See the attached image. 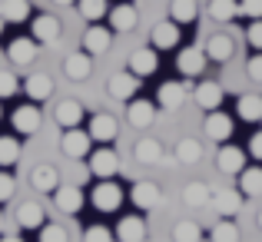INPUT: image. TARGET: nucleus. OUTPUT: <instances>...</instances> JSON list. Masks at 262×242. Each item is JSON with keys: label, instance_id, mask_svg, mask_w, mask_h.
Instances as JSON below:
<instances>
[{"label": "nucleus", "instance_id": "nucleus-11", "mask_svg": "<svg viewBox=\"0 0 262 242\" xmlns=\"http://www.w3.org/2000/svg\"><path fill=\"white\" fill-rule=\"evenodd\" d=\"M160 70V57H156V47H143V50H136L133 57H129V73H136V77H153V73Z\"/></svg>", "mask_w": 262, "mask_h": 242}, {"label": "nucleus", "instance_id": "nucleus-47", "mask_svg": "<svg viewBox=\"0 0 262 242\" xmlns=\"http://www.w3.org/2000/svg\"><path fill=\"white\" fill-rule=\"evenodd\" d=\"M246 73H249V80L262 83V50H256V53L249 57V63H246Z\"/></svg>", "mask_w": 262, "mask_h": 242}, {"label": "nucleus", "instance_id": "nucleus-16", "mask_svg": "<svg viewBox=\"0 0 262 242\" xmlns=\"http://www.w3.org/2000/svg\"><path fill=\"white\" fill-rule=\"evenodd\" d=\"M149 43H153L156 50H173L179 43V24L176 20H160V24L153 27V33H149Z\"/></svg>", "mask_w": 262, "mask_h": 242}, {"label": "nucleus", "instance_id": "nucleus-42", "mask_svg": "<svg viewBox=\"0 0 262 242\" xmlns=\"http://www.w3.org/2000/svg\"><path fill=\"white\" fill-rule=\"evenodd\" d=\"M83 242H113V232H110L106 226H86Z\"/></svg>", "mask_w": 262, "mask_h": 242}, {"label": "nucleus", "instance_id": "nucleus-2", "mask_svg": "<svg viewBox=\"0 0 262 242\" xmlns=\"http://www.w3.org/2000/svg\"><path fill=\"white\" fill-rule=\"evenodd\" d=\"M90 199H93V206L100 212H116V209H120V203H123V189L113 183V179H100Z\"/></svg>", "mask_w": 262, "mask_h": 242}, {"label": "nucleus", "instance_id": "nucleus-7", "mask_svg": "<svg viewBox=\"0 0 262 242\" xmlns=\"http://www.w3.org/2000/svg\"><path fill=\"white\" fill-rule=\"evenodd\" d=\"M136 90H140V77H136V73H126V70L113 73L110 83H106V93L113 96V100H133Z\"/></svg>", "mask_w": 262, "mask_h": 242}, {"label": "nucleus", "instance_id": "nucleus-39", "mask_svg": "<svg viewBox=\"0 0 262 242\" xmlns=\"http://www.w3.org/2000/svg\"><path fill=\"white\" fill-rule=\"evenodd\" d=\"M209 239H212V242H239V229H236V223H232V219H223V216H219V223L209 229Z\"/></svg>", "mask_w": 262, "mask_h": 242}, {"label": "nucleus", "instance_id": "nucleus-15", "mask_svg": "<svg viewBox=\"0 0 262 242\" xmlns=\"http://www.w3.org/2000/svg\"><path fill=\"white\" fill-rule=\"evenodd\" d=\"M37 50H40V43L33 37H17L13 43H7V57H10V63H17V67L33 63Z\"/></svg>", "mask_w": 262, "mask_h": 242}, {"label": "nucleus", "instance_id": "nucleus-35", "mask_svg": "<svg viewBox=\"0 0 262 242\" xmlns=\"http://www.w3.org/2000/svg\"><path fill=\"white\" fill-rule=\"evenodd\" d=\"M0 13H4L7 24H24V20L30 17V4H27V0H4V4H0Z\"/></svg>", "mask_w": 262, "mask_h": 242}, {"label": "nucleus", "instance_id": "nucleus-18", "mask_svg": "<svg viewBox=\"0 0 262 242\" xmlns=\"http://www.w3.org/2000/svg\"><path fill=\"white\" fill-rule=\"evenodd\" d=\"M192 96H196V106L199 109H219L223 106V86L219 83H212V80H206V83H199L196 90H192Z\"/></svg>", "mask_w": 262, "mask_h": 242}, {"label": "nucleus", "instance_id": "nucleus-23", "mask_svg": "<svg viewBox=\"0 0 262 242\" xmlns=\"http://www.w3.org/2000/svg\"><path fill=\"white\" fill-rule=\"evenodd\" d=\"M116 239L120 242H143L146 239V219L143 216H126L116 226Z\"/></svg>", "mask_w": 262, "mask_h": 242}, {"label": "nucleus", "instance_id": "nucleus-3", "mask_svg": "<svg viewBox=\"0 0 262 242\" xmlns=\"http://www.w3.org/2000/svg\"><path fill=\"white\" fill-rule=\"evenodd\" d=\"M206 50L203 47H186V50H179L176 57V70L183 73V77H199V73L206 70Z\"/></svg>", "mask_w": 262, "mask_h": 242}, {"label": "nucleus", "instance_id": "nucleus-4", "mask_svg": "<svg viewBox=\"0 0 262 242\" xmlns=\"http://www.w3.org/2000/svg\"><path fill=\"white\" fill-rule=\"evenodd\" d=\"M110 43H113V30H110V27H100V24H90L86 27V33H83V50L90 53V57L106 53Z\"/></svg>", "mask_w": 262, "mask_h": 242}, {"label": "nucleus", "instance_id": "nucleus-40", "mask_svg": "<svg viewBox=\"0 0 262 242\" xmlns=\"http://www.w3.org/2000/svg\"><path fill=\"white\" fill-rule=\"evenodd\" d=\"M77 7H80V17H86L90 24H96L100 17H106V13H110L106 0H77Z\"/></svg>", "mask_w": 262, "mask_h": 242}, {"label": "nucleus", "instance_id": "nucleus-44", "mask_svg": "<svg viewBox=\"0 0 262 242\" xmlns=\"http://www.w3.org/2000/svg\"><path fill=\"white\" fill-rule=\"evenodd\" d=\"M20 90V83H17V77H13L10 70H0V96H13Z\"/></svg>", "mask_w": 262, "mask_h": 242}, {"label": "nucleus", "instance_id": "nucleus-38", "mask_svg": "<svg viewBox=\"0 0 262 242\" xmlns=\"http://www.w3.org/2000/svg\"><path fill=\"white\" fill-rule=\"evenodd\" d=\"M209 199H212V189H209L206 183H189V186L183 189V203H186V206H206Z\"/></svg>", "mask_w": 262, "mask_h": 242}, {"label": "nucleus", "instance_id": "nucleus-48", "mask_svg": "<svg viewBox=\"0 0 262 242\" xmlns=\"http://www.w3.org/2000/svg\"><path fill=\"white\" fill-rule=\"evenodd\" d=\"M249 153H252V156H256V160L262 163V129H259V133L249 140Z\"/></svg>", "mask_w": 262, "mask_h": 242}, {"label": "nucleus", "instance_id": "nucleus-30", "mask_svg": "<svg viewBox=\"0 0 262 242\" xmlns=\"http://www.w3.org/2000/svg\"><path fill=\"white\" fill-rule=\"evenodd\" d=\"M196 17H199V4L196 0H173V4H169V20H176L179 27L192 24Z\"/></svg>", "mask_w": 262, "mask_h": 242}, {"label": "nucleus", "instance_id": "nucleus-52", "mask_svg": "<svg viewBox=\"0 0 262 242\" xmlns=\"http://www.w3.org/2000/svg\"><path fill=\"white\" fill-rule=\"evenodd\" d=\"M4 24H7V20H4V13H0V33H4Z\"/></svg>", "mask_w": 262, "mask_h": 242}, {"label": "nucleus", "instance_id": "nucleus-50", "mask_svg": "<svg viewBox=\"0 0 262 242\" xmlns=\"http://www.w3.org/2000/svg\"><path fill=\"white\" fill-rule=\"evenodd\" d=\"M53 4H60V7H70V4H77V0H53Z\"/></svg>", "mask_w": 262, "mask_h": 242}, {"label": "nucleus", "instance_id": "nucleus-25", "mask_svg": "<svg viewBox=\"0 0 262 242\" xmlns=\"http://www.w3.org/2000/svg\"><path fill=\"white\" fill-rule=\"evenodd\" d=\"M24 93L30 96L33 103H43L47 96L53 93V80L47 77V73H30V77L24 80Z\"/></svg>", "mask_w": 262, "mask_h": 242}, {"label": "nucleus", "instance_id": "nucleus-34", "mask_svg": "<svg viewBox=\"0 0 262 242\" xmlns=\"http://www.w3.org/2000/svg\"><path fill=\"white\" fill-rule=\"evenodd\" d=\"M173 242H203V226L192 219H179L173 226Z\"/></svg>", "mask_w": 262, "mask_h": 242}, {"label": "nucleus", "instance_id": "nucleus-36", "mask_svg": "<svg viewBox=\"0 0 262 242\" xmlns=\"http://www.w3.org/2000/svg\"><path fill=\"white\" fill-rule=\"evenodd\" d=\"M133 156H136V163H143V166L160 163V156H163L160 140H140V143H136V149H133Z\"/></svg>", "mask_w": 262, "mask_h": 242}, {"label": "nucleus", "instance_id": "nucleus-12", "mask_svg": "<svg viewBox=\"0 0 262 242\" xmlns=\"http://www.w3.org/2000/svg\"><path fill=\"white\" fill-rule=\"evenodd\" d=\"M129 203H133L136 209L149 212L156 203H160V186H156V183H146V179L133 183V189H129Z\"/></svg>", "mask_w": 262, "mask_h": 242}, {"label": "nucleus", "instance_id": "nucleus-22", "mask_svg": "<svg viewBox=\"0 0 262 242\" xmlns=\"http://www.w3.org/2000/svg\"><path fill=\"white\" fill-rule=\"evenodd\" d=\"M153 103L149 100H140V96H133L129 100V106H126V123L129 126H136V129H143V126H149L153 123Z\"/></svg>", "mask_w": 262, "mask_h": 242}, {"label": "nucleus", "instance_id": "nucleus-26", "mask_svg": "<svg viewBox=\"0 0 262 242\" xmlns=\"http://www.w3.org/2000/svg\"><path fill=\"white\" fill-rule=\"evenodd\" d=\"M47 223V212L40 203H20L17 209V226L20 229H40V226Z\"/></svg>", "mask_w": 262, "mask_h": 242}, {"label": "nucleus", "instance_id": "nucleus-29", "mask_svg": "<svg viewBox=\"0 0 262 242\" xmlns=\"http://www.w3.org/2000/svg\"><path fill=\"white\" fill-rule=\"evenodd\" d=\"M239 192L243 196H262V166H246L239 172Z\"/></svg>", "mask_w": 262, "mask_h": 242}, {"label": "nucleus", "instance_id": "nucleus-19", "mask_svg": "<svg viewBox=\"0 0 262 242\" xmlns=\"http://www.w3.org/2000/svg\"><path fill=\"white\" fill-rule=\"evenodd\" d=\"M216 166H219V172H226V176H239V172L246 169V153L236 149V146H223L216 153Z\"/></svg>", "mask_w": 262, "mask_h": 242}, {"label": "nucleus", "instance_id": "nucleus-45", "mask_svg": "<svg viewBox=\"0 0 262 242\" xmlns=\"http://www.w3.org/2000/svg\"><path fill=\"white\" fill-rule=\"evenodd\" d=\"M239 13L252 20H262V0H239Z\"/></svg>", "mask_w": 262, "mask_h": 242}, {"label": "nucleus", "instance_id": "nucleus-43", "mask_svg": "<svg viewBox=\"0 0 262 242\" xmlns=\"http://www.w3.org/2000/svg\"><path fill=\"white\" fill-rule=\"evenodd\" d=\"M246 43H249L252 50H262V20H252V24L246 27Z\"/></svg>", "mask_w": 262, "mask_h": 242}, {"label": "nucleus", "instance_id": "nucleus-33", "mask_svg": "<svg viewBox=\"0 0 262 242\" xmlns=\"http://www.w3.org/2000/svg\"><path fill=\"white\" fill-rule=\"evenodd\" d=\"M209 17L219 24H229L239 17V0H209Z\"/></svg>", "mask_w": 262, "mask_h": 242}, {"label": "nucleus", "instance_id": "nucleus-37", "mask_svg": "<svg viewBox=\"0 0 262 242\" xmlns=\"http://www.w3.org/2000/svg\"><path fill=\"white\" fill-rule=\"evenodd\" d=\"M20 163V143L13 136H0V169H10Z\"/></svg>", "mask_w": 262, "mask_h": 242}, {"label": "nucleus", "instance_id": "nucleus-53", "mask_svg": "<svg viewBox=\"0 0 262 242\" xmlns=\"http://www.w3.org/2000/svg\"><path fill=\"white\" fill-rule=\"evenodd\" d=\"M256 223H259V229H262V209H259V216H256Z\"/></svg>", "mask_w": 262, "mask_h": 242}, {"label": "nucleus", "instance_id": "nucleus-13", "mask_svg": "<svg viewBox=\"0 0 262 242\" xmlns=\"http://www.w3.org/2000/svg\"><path fill=\"white\" fill-rule=\"evenodd\" d=\"M13 129H17L20 136H33L40 129V120H43V116H40V109L33 106V103H27V106H20V109H13Z\"/></svg>", "mask_w": 262, "mask_h": 242}, {"label": "nucleus", "instance_id": "nucleus-20", "mask_svg": "<svg viewBox=\"0 0 262 242\" xmlns=\"http://www.w3.org/2000/svg\"><path fill=\"white\" fill-rule=\"evenodd\" d=\"M90 70H93V60H90V53L86 50H80V53H70V57L63 60V73L70 77L73 83H83L90 77Z\"/></svg>", "mask_w": 262, "mask_h": 242}, {"label": "nucleus", "instance_id": "nucleus-27", "mask_svg": "<svg viewBox=\"0 0 262 242\" xmlns=\"http://www.w3.org/2000/svg\"><path fill=\"white\" fill-rule=\"evenodd\" d=\"M183 96H186V86L176 83V80L163 83V86L156 90V103H160L163 109H179V106H183Z\"/></svg>", "mask_w": 262, "mask_h": 242}, {"label": "nucleus", "instance_id": "nucleus-46", "mask_svg": "<svg viewBox=\"0 0 262 242\" xmlns=\"http://www.w3.org/2000/svg\"><path fill=\"white\" fill-rule=\"evenodd\" d=\"M13 192H17V179L10 172H0V203H7Z\"/></svg>", "mask_w": 262, "mask_h": 242}, {"label": "nucleus", "instance_id": "nucleus-49", "mask_svg": "<svg viewBox=\"0 0 262 242\" xmlns=\"http://www.w3.org/2000/svg\"><path fill=\"white\" fill-rule=\"evenodd\" d=\"M0 242H24L20 236H0Z\"/></svg>", "mask_w": 262, "mask_h": 242}, {"label": "nucleus", "instance_id": "nucleus-51", "mask_svg": "<svg viewBox=\"0 0 262 242\" xmlns=\"http://www.w3.org/2000/svg\"><path fill=\"white\" fill-rule=\"evenodd\" d=\"M0 236H4V212H0Z\"/></svg>", "mask_w": 262, "mask_h": 242}, {"label": "nucleus", "instance_id": "nucleus-8", "mask_svg": "<svg viewBox=\"0 0 262 242\" xmlns=\"http://www.w3.org/2000/svg\"><path fill=\"white\" fill-rule=\"evenodd\" d=\"M53 203H57V209L63 216H77L83 209V192H80V186H57L53 189Z\"/></svg>", "mask_w": 262, "mask_h": 242}, {"label": "nucleus", "instance_id": "nucleus-5", "mask_svg": "<svg viewBox=\"0 0 262 242\" xmlns=\"http://www.w3.org/2000/svg\"><path fill=\"white\" fill-rule=\"evenodd\" d=\"M206 57L212 60V63H226V60L236 57V40L229 37V33H212L209 40H206Z\"/></svg>", "mask_w": 262, "mask_h": 242}, {"label": "nucleus", "instance_id": "nucleus-31", "mask_svg": "<svg viewBox=\"0 0 262 242\" xmlns=\"http://www.w3.org/2000/svg\"><path fill=\"white\" fill-rule=\"evenodd\" d=\"M236 113L243 116L246 123H262V96H239L236 103Z\"/></svg>", "mask_w": 262, "mask_h": 242}, {"label": "nucleus", "instance_id": "nucleus-17", "mask_svg": "<svg viewBox=\"0 0 262 242\" xmlns=\"http://www.w3.org/2000/svg\"><path fill=\"white\" fill-rule=\"evenodd\" d=\"M60 17H50V13H40L33 17V40L37 43H57L60 40Z\"/></svg>", "mask_w": 262, "mask_h": 242}, {"label": "nucleus", "instance_id": "nucleus-41", "mask_svg": "<svg viewBox=\"0 0 262 242\" xmlns=\"http://www.w3.org/2000/svg\"><path fill=\"white\" fill-rule=\"evenodd\" d=\"M40 242H67V229L57 223H43L40 226Z\"/></svg>", "mask_w": 262, "mask_h": 242}, {"label": "nucleus", "instance_id": "nucleus-9", "mask_svg": "<svg viewBox=\"0 0 262 242\" xmlns=\"http://www.w3.org/2000/svg\"><path fill=\"white\" fill-rule=\"evenodd\" d=\"M206 136L216 143H226L232 136V116L223 113V109H209L206 113Z\"/></svg>", "mask_w": 262, "mask_h": 242}, {"label": "nucleus", "instance_id": "nucleus-28", "mask_svg": "<svg viewBox=\"0 0 262 242\" xmlns=\"http://www.w3.org/2000/svg\"><path fill=\"white\" fill-rule=\"evenodd\" d=\"M30 186H33L37 192H53V189L60 186V172L53 169V166L43 163V166H37V169L30 172Z\"/></svg>", "mask_w": 262, "mask_h": 242}, {"label": "nucleus", "instance_id": "nucleus-10", "mask_svg": "<svg viewBox=\"0 0 262 242\" xmlns=\"http://www.w3.org/2000/svg\"><path fill=\"white\" fill-rule=\"evenodd\" d=\"M90 136H93V143H113L116 133H120V123H116V116L110 113H96L93 120H90Z\"/></svg>", "mask_w": 262, "mask_h": 242}, {"label": "nucleus", "instance_id": "nucleus-14", "mask_svg": "<svg viewBox=\"0 0 262 242\" xmlns=\"http://www.w3.org/2000/svg\"><path fill=\"white\" fill-rule=\"evenodd\" d=\"M209 206L219 212L223 219H232L239 209H243V192H232V189H216L209 199Z\"/></svg>", "mask_w": 262, "mask_h": 242}, {"label": "nucleus", "instance_id": "nucleus-1", "mask_svg": "<svg viewBox=\"0 0 262 242\" xmlns=\"http://www.w3.org/2000/svg\"><path fill=\"white\" fill-rule=\"evenodd\" d=\"M90 146H93V136H90L86 129H80V126L63 129V136H60V149H63L70 160H83L90 153Z\"/></svg>", "mask_w": 262, "mask_h": 242}, {"label": "nucleus", "instance_id": "nucleus-6", "mask_svg": "<svg viewBox=\"0 0 262 242\" xmlns=\"http://www.w3.org/2000/svg\"><path fill=\"white\" fill-rule=\"evenodd\" d=\"M116 169H120V156L113 149H93L90 153V176L110 179V176H116Z\"/></svg>", "mask_w": 262, "mask_h": 242}, {"label": "nucleus", "instance_id": "nucleus-21", "mask_svg": "<svg viewBox=\"0 0 262 242\" xmlns=\"http://www.w3.org/2000/svg\"><path fill=\"white\" fill-rule=\"evenodd\" d=\"M136 20H140L136 7H133V4H120V7H113V10H110V30L129 33V30L136 27Z\"/></svg>", "mask_w": 262, "mask_h": 242}, {"label": "nucleus", "instance_id": "nucleus-32", "mask_svg": "<svg viewBox=\"0 0 262 242\" xmlns=\"http://www.w3.org/2000/svg\"><path fill=\"white\" fill-rule=\"evenodd\" d=\"M176 160H179V163H186V166L199 163V160H203V143L192 140V136L179 140V143H176Z\"/></svg>", "mask_w": 262, "mask_h": 242}, {"label": "nucleus", "instance_id": "nucleus-24", "mask_svg": "<svg viewBox=\"0 0 262 242\" xmlns=\"http://www.w3.org/2000/svg\"><path fill=\"white\" fill-rule=\"evenodd\" d=\"M53 116H57V123L63 129L80 126V123H83V106H80V100H60L57 109H53Z\"/></svg>", "mask_w": 262, "mask_h": 242}]
</instances>
